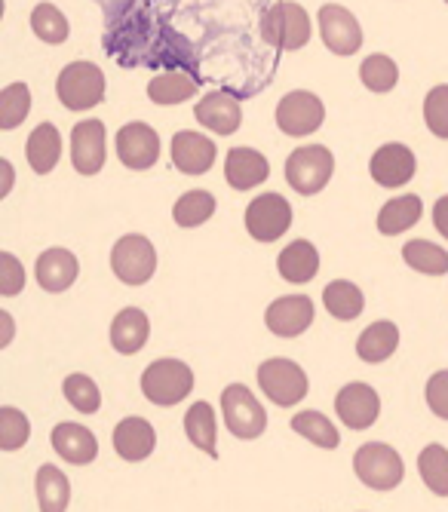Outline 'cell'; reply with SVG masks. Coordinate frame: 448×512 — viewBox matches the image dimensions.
<instances>
[{"label": "cell", "instance_id": "2", "mask_svg": "<svg viewBox=\"0 0 448 512\" xmlns=\"http://www.w3.org/2000/svg\"><path fill=\"white\" fill-rule=\"evenodd\" d=\"M332 172H335V157L323 145H301L286 160V181L301 197L320 194L329 184Z\"/></svg>", "mask_w": 448, "mask_h": 512}, {"label": "cell", "instance_id": "18", "mask_svg": "<svg viewBox=\"0 0 448 512\" xmlns=\"http://www.w3.org/2000/svg\"><path fill=\"white\" fill-rule=\"evenodd\" d=\"M34 276L43 292H65L74 286V279L80 276V264L74 258V252L68 249H47L40 252L37 264H34Z\"/></svg>", "mask_w": 448, "mask_h": 512}, {"label": "cell", "instance_id": "29", "mask_svg": "<svg viewBox=\"0 0 448 512\" xmlns=\"http://www.w3.org/2000/svg\"><path fill=\"white\" fill-rule=\"evenodd\" d=\"M197 92V80L185 71H163L148 83V99L154 105H182Z\"/></svg>", "mask_w": 448, "mask_h": 512}, {"label": "cell", "instance_id": "43", "mask_svg": "<svg viewBox=\"0 0 448 512\" xmlns=\"http://www.w3.org/2000/svg\"><path fill=\"white\" fill-rule=\"evenodd\" d=\"M427 405L436 417L448 421V371H436L427 381Z\"/></svg>", "mask_w": 448, "mask_h": 512}, {"label": "cell", "instance_id": "10", "mask_svg": "<svg viewBox=\"0 0 448 512\" xmlns=\"http://www.w3.org/2000/svg\"><path fill=\"white\" fill-rule=\"evenodd\" d=\"M323 123H326V108H323L320 96H313L307 89L289 92V96H283L277 105V126H280V132H286L292 138L313 135Z\"/></svg>", "mask_w": 448, "mask_h": 512}, {"label": "cell", "instance_id": "23", "mask_svg": "<svg viewBox=\"0 0 448 512\" xmlns=\"http://www.w3.org/2000/svg\"><path fill=\"white\" fill-rule=\"evenodd\" d=\"M151 338V322L139 307H123L111 322V344L123 356H136Z\"/></svg>", "mask_w": 448, "mask_h": 512}, {"label": "cell", "instance_id": "47", "mask_svg": "<svg viewBox=\"0 0 448 512\" xmlns=\"http://www.w3.org/2000/svg\"><path fill=\"white\" fill-rule=\"evenodd\" d=\"M445 4H448V0H445Z\"/></svg>", "mask_w": 448, "mask_h": 512}, {"label": "cell", "instance_id": "33", "mask_svg": "<svg viewBox=\"0 0 448 512\" xmlns=\"http://www.w3.org/2000/svg\"><path fill=\"white\" fill-rule=\"evenodd\" d=\"M402 261L412 270L427 273V276H445L448 273V252L430 240H412L402 246Z\"/></svg>", "mask_w": 448, "mask_h": 512}, {"label": "cell", "instance_id": "42", "mask_svg": "<svg viewBox=\"0 0 448 512\" xmlns=\"http://www.w3.org/2000/svg\"><path fill=\"white\" fill-rule=\"evenodd\" d=\"M25 289V267L13 252H0V295L13 298Z\"/></svg>", "mask_w": 448, "mask_h": 512}, {"label": "cell", "instance_id": "39", "mask_svg": "<svg viewBox=\"0 0 448 512\" xmlns=\"http://www.w3.org/2000/svg\"><path fill=\"white\" fill-rule=\"evenodd\" d=\"M62 390H65V399L80 414H96L102 408V390L96 387V381L89 378V375H68Z\"/></svg>", "mask_w": 448, "mask_h": 512}, {"label": "cell", "instance_id": "11", "mask_svg": "<svg viewBox=\"0 0 448 512\" xmlns=\"http://www.w3.org/2000/svg\"><path fill=\"white\" fill-rule=\"evenodd\" d=\"M117 157L126 169L145 172L160 160V135L148 123H126L117 132Z\"/></svg>", "mask_w": 448, "mask_h": 512}, {"label": "cell", "instance_id": "31", "mask_svg": "<svg viewBox=\"0 0 448 512\" xmlns=\"http://www.w3.org/2000/svg\"><path fill=\"white\" fill-rule=\"evenodd\" d=\"M323 304H326V310H329L335 319L350 322V319H356V316L363 313L366 298H363L360 286L347 283V279H335V283H329L326 292H323Z\"/></svg>", "mask_w": 448, "mask_h": 512}, {"label": "cell", "instance_id": "25", "mask_svg": "<svg viewBox=\"0 0 448 512\" xmlns=\"http://www.w3.org/2000/svg\"><path fill=\"white\" fill-rule=\"evenodd\" d=\"M399 347V329L390 319H378L372 322L369 329H363V335L356 338V356L369 365L387 362Z\"/></svg>", "mask_w": 448, "mask_h": 512}, {"label": "cell", "instance_id": "9", "mask_svg": "<svg viewBox=\"0 0 448 512\" xmlns=\"http://www.w3.org/2000/svg\"><path fill=\"white\" fill-rule=\"evenodd\" d=\"M292 227V206L280 194H258L246 206V230L255 243H277Z\"/></svg>", "mask_w": 448, "mask_h": 512}, {"label": "cell", "instance_id": "38", "mask_svg": "<svg viewBox=\"0 0 448 512\" xmlns=\"http://www.w3.org/2000/svg\"><path fill=\"white\" fill-rule=\"evenodd\" d=\"M31 111V89L25 83H10L0 92V129H16Z\"/></svg>", "mask_w": 448, "mask_h": 512}, {"label": "cell", "instance_id": "26", "mask_svg": "<svg viewBox=\"0 0 448 512\" xmlns=\"http://www.w3.org/2000/svg\"><path fill=\"white\" fill-rule=\"evenodd\" d=\"M28 163L37 175H47L56 169L59 157H62V135L53 123H40L31 135H28V145H25Z\"/></svg>", "mask_w": 448, "mask_h": 512}, {"label": "cell", "instance_id": "34", "mask_svg": "<svg viewBox=\"0 0 448 512\" xmlns=\"http://www.w3.org/2000/svg\"><path fill=\"white\" fill-rule=\"evenodd\" d=\"M418 473L424 479V485L439 494V497H448V448L442 445H427L421 454H418Z\"/></svg>", "mask_w": 448, "mask_h": 512}, {"label": "cell", "instance_id": "7", "mask_svg": "<svg viewBox=\"0 0 448 512\" xmlns=\"http://www.w3.org/2000/svg\"><path fill=\"white\" fill-rule=\"evenodd\" d=\"M258 387L280 408H292L307 396V375L292 359H267L258 365Z\"/></svg>", "mask_w": 448, "mask_h": 512}, {"label": "cell", "instance_id": "40", "mask_svg": "<svg viewBox=\"0 0 448 512\" xmlns=\"http://www.w3.org/2000/svg\"><path fill=\"white\" fill-rule=\"evenodd\" d=\"M31 436V424L28 417L13 408V405H4L0 408V448L4 451H19Z\"/></svg>", "mask_w": 448, "mask_h": 512}, {"label": "cell", "instance_id": "41", "mask_svg": "<svg viewBox=\"0 0 448 512\" xmlns=\"http://www.w3.org/2000/svg\"><path fill=\"white\" fill-rule=\"evenodd\" d=\"M424 123L436 138H448V86H433L424 99Z\"/></svg>", "mask_w": 448, "mask_h": 512}, {"label": "cell", "instance_id": "22", "mask_svg": "<svg viewBox=\"0 0 448 512\" xmlns=\"http://www.w3.org/2000/svg\"><path fill=\"white\" fill-rule=\"evenodd\" d=\"M50 439H53L56 454L62 460L74 463V467H83V463H93L99 457V442H96V436L89 433L83 424H71V421L56 424V430H53Z\"/></svg>", "mask_w": 448, "mask_h": 512}, {"label": "cell", "instance_id": "35", "mask_svg": "<svg viewBox=\"0 0 448 512\" xmlns=\"http://www.w3.org/2000/svg\"><path fill=\"white\" fill-rule=\"evenodd\" d=\"M215 215V197L209 191H188L178 197L172 218L178 227H200Z\"/></svg>", "mask_w": 448, "mask_h": 512}, {"label": "cell", "instance_id": "4", "mask_svg": "<svg viewBox=\"0 0 448 512\" xmlns=\"http://www.w3.org/2000/svg\"><path fill=\"white\" fill-rule=\"evenodd\" d=\"M353 470L366 488L393 491L402 482V476H406V463H402V457L390 445L369 442L353 454Z\"/></svg>", "mask_w": 448, "mask_h": 512}, {"label": "cell", "instance_id": "14", "mask_svg": "<svg viewBox=\"0 0 448 512\" xmlns=\"http://www.w3.org/2000/svg\"><path fill=\"white\" fill-rule=\"evenodd\" d=\"M310 322H313V301L307 295L277 298L264 310V325L277 338H298L310 329Z\"/></svg>", "mask_w": 448, "mask_h": 512}, {"label": "cell", "instance_id": "44", "mask_svg": "<svg viewBox=\"0 0 448 512\" xmlns=\"http://www.w3.org/2000/svg\"><path fill=\"white\" fill-rule=\"evenodd\" d=\"M433 224H436L439 234L448 240V197H439L436 200V206H433Z\"/></svg>", "mask_w": 448, "mask_h": 512}, {"label": "cell", "instance_id": "1", "mask_svg": "<svg viewBox=\"0 0 448 512\" xmlns=\"http://www.w3.org/2000/svg\"><path fill=\"white\" fill-rule=\"evenodd\" d=\"M194 390V371L182 359H157L145 368L142 375V393L148 402L169 408L188 399Z\"/></svg>", "mask_w": 448, "mask_h": 512}, {"label": "cell", "instance_id": "15", "mask_svg": "<svg viewBox=\"0 0 448 512\" xmlns=\"http://www.w3.org/2000/svg\"><path fill=\"white\" fill-rule=\"evenodd\" d=\"M415 169H418V163H415L412 148L399 145V142L381 145L372 154V163H369V172H372L375 184H381V188H387V191L409 184L415 178Z\"/></svg>", "mask_w": 448, "mask_h": 512}, {"label": "cell", "instance_id": "3", "mask_svg": "<svg viewBox=\"0 0 448 512\" xmlns=\"http://www.w3.org/2000/svg\"><path fill=\"white\" fill-rule=\"evenodd\" d=\"M56 96L68 111H89L105 99V74L93 62H71L56 80Z\"/></svg>", "mask_w": 448, "mask_h": 512}, {"label": "cell", "instance_id": "30", "mask_svg": "<svg viewBox=\"0 0 448 512\" xmlns=\"http://www.w3.org/2000/svg\"><path fill=\"white\" fill-rule=\"evenodd\" d=\"M185 433L191 439V445H197L200 451H206L209 457H218L215 448V436H218V421L209 402H194L185 414Z\"/></svg>", "mask_w": 448, "mask_h": 512}, {"label": "cell", "instance_id": "24", "mask_svg": "<svg viewBox=\"0 0 448 512\" xmlns=\"http://www.w3.org/2000/svg\"><path fill=\"white\" fill-rule=\"evenodd\" d=\"M277 270H280V276L286 279V283H292V286L310 283V279L317 276V270H320V252H317V246L307 243V240L289 243L280 252V258H277Z\"/></svg>", "mask_w": 448, "mask_h": 512}, {"label": "cell", "instance_id": "37", "mask_svg": "<svg viewBox=\"0 0 448 512\" xmlns=\"http://www.w3.org/2000/svg\"><path fill=\"white\" fill-rule=\"evenodd\" d=\"M360 80L369 92H378V96H384V92H390L396 83H399V68L390 56L384 53H375L369 56L363 65H360Z\"/></svg>", "mask_w": 448, "mask_h": 512}, {"label": "cell", "instance_id": "17", "mask_svg": "<svg viewBox=\"0 0 448 512\" xmlns=\"http://www.w3.org/2000/svg\"><path fill=\"white\" fill-rule=\"evenodd\" d=\"M169 157H172V166L185 175H206L218 157L212 138L206 135H197L191 129H182L172 135V145H169Z\"/></svg>", "mask_w": 448, "mask_h": 512}, {"label": "cell", "instance_id": "46", "mask_svg": "<svg viewBox=\"0 0 448 512\" xmlns=\"http://www.w3.org/2000/svg\"><path fill=\"white\" fill-rule=\"evenodd\" d=\"M0 172H4V188H0V197H7L10 188H13V166H10V160H0Z\"/></svg>", "mask_w": 448, "mask_h": 512}, {"label": "cell", "instance_id": "8", "mask_svg": "<svg viewBox=\"0 0 448 512\" xmlns=\"http://www.w3.org/2000/svg\"><path fill=\"white\" fill-rule=\"evenodd\" d=\"M310 16L301 4H274L271 10H264L261 16V34L271 46H280V50H301V46L310 40Z\"/></svg>", "mask_w": 448, "mask_h": 512}, {"label": "cell", "instance_id": "13", "mask_svg": "<svg viewBox=\"0 0 448 512\" xmlns=\"http://www.w3.org/2000/svg\"><path fill=\"white\" fill-rule=\"evenodd\" d=\"M335 414L341 417V424L347 430H369L378 414H381V399L369 384H347L335 396Z\"/></svg>", "mask_w": 448, "mask_h": 512}, {"label": "cell", "instance_id": "12", "mask_svg": "<svg viewBox=\"0 0 448 512\" xmlns=\"http://www.w3.org/2000/svg\"><path fill=\"white\" fill-rule=\"evenodd\" d=\"M320 34L323 43L335 56H353L363 46V28L356 22V16L338 4H326L320 10Z\"/></svg>", "mask_w": 448, "mask_h": 512}, {"label": "cell", "instance_id": "36", "mask_svg": "<svg viewBox=\"0 0 448 512\" xmlns=\"http://www.w3.org/2000/svg\"><path fill=\"white\" fill-rule=\"evenodd\" d=\"M31 31L43 40V43H65L71 34V25L65 19V13L56 4H37L31 13Z\"/></svg>", "mask_w": 448, "mask_h": 512}, {"label": "cell", "instance_id": "45", "mask_svg": "<svg viewBox=\"0 0 448 512\" xmlns=\"http://www.w3.org/2000/svg\"><path fill=\"white\" fill-rule=\"evenodd\" d=\"M0 325H4V338H0V347H7L13 341V319L7 310H0Z\"/></svg>", "mask_w": 448, "mask_h": 512}, {"label": "cell", "instance_id": "32", "mask_svg": "<svg viewBox=\"0 0 448 512\" xmlns=\"http://www.w3.org/2000/svg\"><path fill=\"white\" fill-rule=\"evenodd\" d=\"M292 430H295L298 436H304L307 442L326 448V451H332V448L341 445L338 427L329 421L326 414H320V411H301V414H295V417H292Z\"/></svg>", "mask_w": 448, "mask_h": 512}, {"label": "cell", "instance_id": "16", "mask_svg": "<svg viewBox=\"0 0 448 512\" xmlns=\"http://www.w3.org/2000/svg\"><path fill=\"white\" fill-rule=\"evenodd\" d=\"M71 163L80 175H96L105 166V123L80 120L71 129Z\"/></svg>", "mask_w": 448, "mask_h": 512}, {"label": "cell", "instance_id": "6", "mask_svg": "<svg viewBox=\"0 0 448 512\" xmlns=\"http://www.w3.org/2000/svg\"><path fill=\"white\" fill-rule=\"evenodd\" d=\"M221 414H224V427L243 442L258 439L267 430V414L246 384H231L221 393Z\"/></svg>", "mask_w": 448, "mask_h": 512}, {"label": "cell", "instance_id": "5", "mask_svg": "<svg viewBox=\"0 0 448 512\" xmlns=\"http://www.w3.org/2000/svg\"><path fill=\"white\" fill-rule=\"evenodd\" d=\"M111 270L126 286H145L157 270V249L142 234H126L111 249Z\"/></svg>", "mask_w": 448, "mask_h": 512}, {"label": "cell", "instance_id": "19", "mask_svg": "<svg viewBox=\"0 0 448 512\" xmlns=\"http://www.w3.org/2000/svg\"><path fill=\"white\" fill-rule=\"evenodd\" d=\"M154 448H157V433L145 417H123V421L114 427V451L126 463L148 460L154 454Z\"/></svg>", "mask_w": 448, "mask_h": 512}, {"label": "cell", "instance_id": "20", "mask_svg": "<svg viewBox=\"0 0 448 512\" xmlns=\"http://www.w3.org/2000/svg\"><path fill=\"white\" fill-rule=\"evenodd\" d=\"M194 117L215 135H234L243 123V111L240 102L231 96V92H209L197 102Z\"/></svg>", "mask_w": 448, "mask_h": 512}, {"label": "cell", "instance_id": "21", "mask_svg": "<svg viewBox=\"0 0 448 512\" xmlns=\"http://www.w3.org/2000/svg\"><path fill=\"white\" fill-rule=\"evenodd\" d=\"M271 175V166H267V157L258 154L255 148H231L228 160H224V178L234 191H252L258 184L267 181Z\"/></svg>", "mask_w": 448, "mask_h": 512}, {"label": "cell", "instance_id": "27", "mask_svg": "<svg viewBox=\"0 0 448 512\" xmlns=\"http://www.w3.org/2000/svg\"><path fill=\"white\" fill-rule=\"evenodd\" d=\"M34 488H37L40 512H65L68 509V503H71V482H68V476L59 467H53V463H43V467L37 470Z\"/></svg>", "mask_w": 448, "mask_h": 512}, {"label": "cell", "instance_id": "28", "mask_svg": "<svg viewBox=\"0 0 448 512\" xmlns=\"http://www.w3.org/2000/svg\"><path fill=\"white\" fill-rule=\"evenodd\" d=\"M424 215L421 197L415 194H402L390 203H384V209L378 212V230L384 237H396V234H406L409 227H415Z\"/></svg>", "mask_w": 448, "mask_h": 512}]
</instances>
